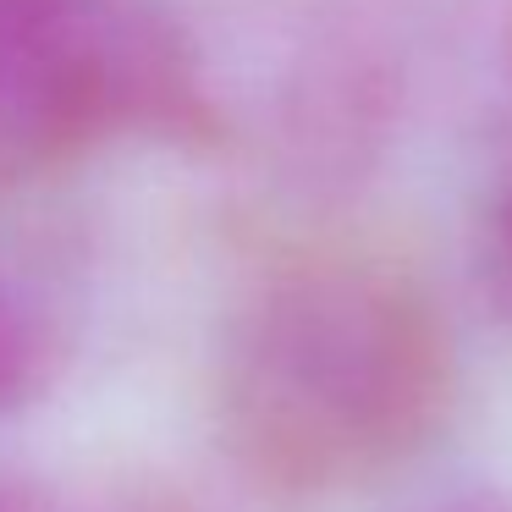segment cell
Returning <instances> with one entry per match:
<instances>
[{
    "instance_id": "cell-1",
    "label": "cell",
    "mask_w": 512,
    "mask_h": 512,
    "mask_svg": "<svg viewBox=\"0 0 512 512\" xmlns=\"http://www.w3.org/2000/svg\"><path fill=\"white\" fill-rule=\"evenodd\" d=\"M452 397L441 309L408 270L314 254L248 292L215 369V424L254 485L342 496L435 435Z\"/></svg>"
},
{
    "instance_id": "cell-2",
    "label": "cell",
    "mask_w": 512,
    "mask_h": 512,
    "mask_svg": "<svg viewBox=\"0 0 512 512\" xmlns=\"http://www.w3.org/2000/svg\"><path fill=\"white\" fill-rule=\"evenodd\" d=\"M221 144L204 61L160 0H0V193L100 138Z\"/></svg>"
},
{
    "instance_id": "cell-3",
    "label": "cell",
    "mask_w": 512,
    "mask_h": 512,
    "mask_svg": "<svg viewBox=\"0 0 512 512\" xmlns=\"http://www.w3.org/2000/svg\"><path fill=\"white\" fill-rule=\"evenodd\" d=\"M61 369V331L50 309L12 276H0V413L45 397Z\"/></svg>"
},
{
    "instance_id": "cell-4",
    "label": "cell",
    "mask_w": 512,
    "mask_h": 512,
    "mask_svg": "<svg viewBox=\"0 0 512 512\" xmlns=\"http://www.w3.org/2000/svg\"><path fill=\"white\" fill-rule=\"evenodd\" d=\"M0 512H50V501L34 496L28 485H6L0 479Z\"/></svg>"
},
{
    "instance_id": "cell-5",
    "label": "cell",
    "mask_w": 512,
    "mask_h": 512,
    "mask_svg": "<svg viewBox=\"0 0 512 512\" xmlns=\"http://www.w3.org/2000/svg\"><path fill=\"white\" fill-rule=\"evenodd\" d=\"M501 248H507V265H512V193L501 204Z\"/></svg>"
},
{
    "instance_id": "cell-6",
    "label": "cell",
    "mask_w": 512,
    "mask_h": 512,
    "mask_svg": "<svg viewBox=\"0 0 512 512\" xmlns=\"http://www.w3.org/2000/svg\"><path fill=\"white\" fill-rule=\"evenodd\" d=\"M446 512H512V507H501V501H452Z\"/></svg>"
}]
</instances>
